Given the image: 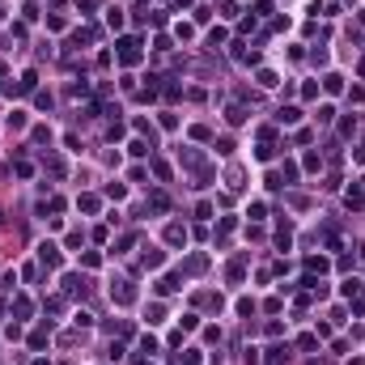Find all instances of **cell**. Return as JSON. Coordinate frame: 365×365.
Here are the masks:
<instances>
[{
  "label": "cell",
  "instance_id": "1",
  "mask_svg": "<svg viewBox=\"0 0 365 365\" xmlns=\"http://www.w3.org/2000/svg\"><path fill=\"white\" fill-rule=\"evenodd\" d=\"M115 47H119V60L123 64H136L140 60V39H123V43H115Z\"/></svg>",
  "mask_w": 365,
  "mask_h": 365
},
{
  "label": "cell",
  "instance_id": "2",
  "mask_svg": "<svg viewBox=\"0 0 365 365\" xmlns=\"http://www.w3.org/2000/svg\"><path fill=\"white\" fill-rule=\"evenodd\" d=\"M111 297H115V302H119V306H127V302H132V297H136V289H132V285H127V280H119V285H115V289H111Z\"/></svg>",
  "mask_w": 365,
  "mask_h": 365
},
{
  "label": "cell",
  "instance_id": "3",
  "mask_svg": "<svg viewBox=\"0 0 365 365\" xmlns=\"http://www.w3.org/2000/svg\"><path fill=\"white\" fill-rule=\"evenodd\" d=\"M39 255H43V263H51V268L60 263V246H51V242H43V246H39Z\"/></svg>",
  "mask_w": 365,
  "mask_h": 365
},
{
  "label": "cell",
  "instance_id": "4",
  "mask_svg": "<svg viewBox=\"0 0 365 365\" xmlns=\"http://www.w3.org/2000/svg\"><path fill=\"white\" fill-rule=\"evenodd\" d=\"M166 242H170V246H183V242H187V229H183V225H170V229H166Z\"/></svg>",
  "mask_w": 365,
  "mask_h": 365
},
{
  "label": "cell",
  "instance_id": "5",
  "mask_svg": "<svg viewBox=\"0 0 365 365\" xmlns=\"http://www.w3.org/2000/svg\"><path fill=\"white\" fill-rule=\"evenodd\" d=\"M276 119H280V123H297V119H302V111H297V107H280V111H276Z\"/></svg>",
  "mask_w": 365,
  "mask_h": 365
},
{
  "label": "cell",
  "instance_id": "6",
  "mask_svg": "<svg viewBox=\"0 0 365 365\" xmlns=\"http://www.w3.org/2000/svg\"><path fill=\"white\" fill-rule=\"evenodd\" d=\"M323 85H327V93H340V89H344V77H340V73H327Z\"/></svg>",
  "mask_w": 365,
  "mask_h": 365
},
{
  "label": "cell",
  "instance_id": "7",
  "mask_svg": "<svg viewBox=\"0 0 365 365\" xmlns=\"http://www.w3.org/2000/svg\"><path fill=\"white\" fill-rule=\"evenodd\" d=\"M268 361H272V365H280V361H289V348H285V344H276V348H268Z\"/></svg>",
  "mask_w": 365,
  "mask_h": 365
},
{
  "label": "cell",
  "instance_id": "8",
  "mask_svg": "<svg viewBox=\"0 0 365 365\" xmlns=\"http://www.w3.org/2000/svg\"><path fill=\"white\" fill-rule=\"evenodd\" d=\"M77 208H85V213H98V195H81Z\"/></svg>",
  "mask_w": 365,
  "mask_h": 365
},
{
  "label": "cell",
  "instance_id": "9",
  "mask_svg": "<svg viewBox=\"0 0 365 365\" xmlns=\"http://www.w3.org/2000/svg\"><path fill=\"white\" fill-rule=\"evenodd\" d=\"M9 127H13V132H21V127H26V111H13V115H9Z\"/></svg>",
  "mask_w": 365,
  "mask_h": 365
},
{
  "label": "cell",
  "instance_id": "10",
  "mask_svg": "<svg viewBox=\"0 0 365 365\" xmlns=\"http://www.w3.org/2000/svg\"><path fill=\"white\" fill-rule=\"evenodd\" d=\"M170 289H179V276H161L157 280V293H170Z\"/></svg>",
  "mask_w": 365,
  "mask_h": 365
},
{
  "label": "cell",
  "instance_id": "11",
  "mask_svg": "<svg viewBox=\"0 0 365 365\" xmlns=\"http://www.w3.org/2000/svg\"><path fill=\"white\" fill-rule=\"evenodd\" d=\"M145 268H161V251H145Z\"/></svg>",
  "mask_w": 365,
  "mask_h": 365
},
{
  "label": "cell",
  "instance_id": "12",
  "mask_svg": "<svg viewBox=\"0 0 365 365\" xmlns=\"http://www.w3.org/2000/svg\"><path fill=\"white\" fill-rule=\"evenodd\" d=\"M127 149H132V157H145V153H149V145H145V140H132Z\"/></svg>",
  "mask_w": 365,
  "mask_h": 365
},
{
  "label": "cell",
  "instance_id": "13",
  "mask_svg": "<svg viewBox=\"0 0 365 365\" xmlns=\"http://www.w3.org/2000/svg\"><path fill=\"white\" fill-rule=\"evenodd\" d=\"M107 21H111V30H119V26H123V13H119V9H111Z\"/></svg>",
  "mask_w": 365,
  "mask_h": 365
}]
</instances>
